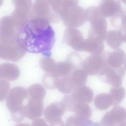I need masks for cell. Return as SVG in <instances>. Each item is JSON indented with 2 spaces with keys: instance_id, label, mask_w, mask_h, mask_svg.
<instances>
[{
  "instance_id": "obj_32",
  "label": "cell",
  "mask_w": 126,
  "mask_h": 126,
  "mask_svg": "<svg viewBox=\"0 0 126 126\" xmlns=\"http://www.w3.org/2000/svg\"><path fill=\"white\" fill-rule=\"evenodd\" d=\"M85 18L87 21L90 22L101 16L98 7L90 6L84 10Z\"/></svg>"
},
{
  "instance_id": "obj_2",
  "label": "cell",
  "mask_w": 126,
  "mask_h": 126,
  "mask_svg": "<svg viewBox=\"0 0 126 126\" xmlns=\"http://www.w3.org/2000/svg\"><path fill=\"white\" fill-rule=\"evenodd\" d=\"M27 98V89L21 86L13 87L9 92L7 97L6 105L15 122H21L26 117L24 103Z\"/></svg>"
},
{
  "instance_id": "obj_31",
  "label": "cell",
  "mask_w": 126,
  "mask_h": 126,
  "mask_svg": "<svg viewBox=\"0 0 126 126\" xmlns=\"http://www.w3.org/2000/svg\"><path fill=\"white\" fill-rule=\"evenodd\" d=\"M92 122L89 120H84L75 114L69 117L66 119L65 123L66 126H81L87 125V124H91Z\"/></svg>"
},
{
  "instance_id": "obj_15",
  "label": "cell",
  "mask_w": 126,
  "mask_h": 126,
  "mask_svg": "<svg viewBox=\"0 0 126 126\" xmlns=\"http://www.w3.org/2000/svg\"><path fill=\"white\" fill-rule=\"evenodd\" d=\"M88 36L105 40L107 33V24L105 18L101 16L90 22Z\"/></svg>"
},
{
  "instance_id": "obj_3",
  "label": "cell",
  "mask_w": 126,
  "mask_h": 126,
  "mask_svg": "<svg viewBox=\"0 0 126 126\" xmlns=\"http://www.w3.org/2000/svg\"><path fill=\"white\" fill-rule=\"evenodd\" d=\"M19 32L12 17H5L0 20V42L14 44L20 42Z\"/></svg>"
},
{
  "instance_id": "obj_11",
  "label": "cell",
  "mask_w": 126,
  "mask_h": 126,
  "mask_svg": "<svg viewBox=\"0 0 126 126\" xmlns=\"http://www.w3.org/2000/svg\"><path fill=\"white\" fill-rule=\"evenodd\" d=\"M102 55L104 65L114 68L126 67V54L122 49L119 48L113 49L112 52H104Z\"/></svg>"
},
{
  "instance_id": "obj_26",
  "label": "cell",
  "mask_w": 126,
  "mask_h": 126,
  "mask_svg": "<svg viewBox=\"0 0 126 126\" xmlns=\"http://www.w3.org/2000/svg\"><path fill=\"white\" fill-rule=\"evenodd\" d=\"M60 78L53 72H46L42 77V81L45 87L53 90L57 88Z\"/></svg>"
},
{
  "instance_id": "obj_34",
  "label": "cell",
  "mask_w": 126,
  "mask_h": 126,
  "mask_svg": "<svg viewBox=\"0 0 126 126\" xmlns=\"http://www.w3.org/2000/svg\"><path fill=\"white\" fill-rule=\"evenodd\" d=\"M32 125L33 126H48L46 121L43 118H39L33 120Z\"/></svg>"
},
{
  "instance_id": "obj_13",
  "label": "cell",
  "mask_w": 126,
  "mask_h": 126,
  "mask_svg": "<svg viewBox=\"0 0 126 126\" xmlns=\"http://www.w3.org/2000/svg\"><path fill=\"white\" fill-rule=\"evenodd\" d=\"M120 0H104L98 7L102 16L106 18L110 17L119 12L126 13Z\"/></svg>"
},
{
  "instance_id": "obj_19",
  "label": "cell",
  "mask_w": 126,
  "mask_h": 126,
  "mask_svg": "<svg viewBox=\"0 0 126 126\" xmlns=\"http://www.w3.org/2000/svg\"><path fill=\"white\" fill-rule=\"evenodd\" d=\"M104 48L103 41L101 40L90 37L85 40L84 52L90 54L100 55L104 52Z\"/></svg>"
},
{
  "instance_id": "obj_22",
  "label": "cell",
  "mask_w": 126,
  "mask_h": 126,
  "mask_svg": "<svg viewBox=\"0 0 126 126\" xmlns=\"http://www.w3.org/2000/svg\"><path fill=\"white\" fill-rule=\"evenodd\" d=\"M75 69L67 62H61L56 63L53 72L59 78L69 76Z\"/></svg>"
},
{
  "instance_id": "obj_8",
  "label": "cell",
  "mask_w": 126,
  "mask_h": 126,
  "mask_svg": "<svg viewBox=\"0 0 126 126\" xmlns=\"http://www.w3.org/2000/svg\"><path fill=\"white\" fill-rule=\"evenodd\" d=\"M84 10L78 5L71 8L61 17L64 26L68 28H75L83 26L86 21Z\"/></svg>"
},
{
  "instance_id": "obj_35",
  "label": "cell",
  "mask_w": 126,
  "mask_h": 126,
  "mask_svg": "<svg viewBox=\"0 0 126 126\" xmlns=\"http://www.w3.org/2000/svg\"><path fill=\"white\" fill-rule=\"evenodd\" d=\"M121 1L124 3H126V0H120Z\"/></svg>"
},
{
  "instance_id": "obj_30",
  "label": "cell",
  "mask_w": 126,
  "mask_h": 126,
  "mask_svg": "<svg viewBox=\"0 0 126 126\" xmlns=\"http://www.w3.org/2000/svg\"><path fill=\"white\" fill-rule=\"evenodd\" d=\"M66 61L75 69L80 68L81 66L82 60V57L79 53L72 52L68 55Z\"/></svg>"
},
{
  "instance_id": "obj_7",
  "label": "cell",
  "mask_w": 126,
  "mask_h": 126,
  "mask_svg": "<svg viewBox=\"0 0 126 126\" xmlns=\"http://www.w3.org/2000/svg\"><path fill=\"white\" fill-rule=\"evenodd\" d=\"M100 124L103 126H126V109L116 105L103 116Z\"/></svg>"
},
{
  "instance_id": "obj_14",
  "label": "cell",
  "mask_w": 126,
  "mask_h": 126,
  "mask_svg": "<svg viewBox=\"0 0 126 126\" xmlns=\"http://www.w3.org/2000/svg\"><path fill=\"white\" fill-rule=\"evenodd\" d=\"M27 101L24 107L26 117L33 120L41 117L44 112L43 100L28 97Z\"/></svg>"
},
{
  "instance_id": "obj_6",
  "label": "cell",
  "mask_w": 126,
  "mask_h": 126,
  "mask_svg": "<svg viewBox=\"0 0 126 126\" xmlns=\"http://www.w3.org/2000/svg\"><path fill=\"white\" fill-rule=\"evenodd\" d=\"M27 51L21 43L14 44H6L0 42V59L13 62L21 59Z\"/></svg>"
},
{
  "instance_id": "obj_28",
  "label": "cell",
  "mask_w": 126,
  "mask_h": 126,
  "mask_svg": "<svg viewBox=\"0 0 126 126\" xmlns=\"http://www.w3.org/2000/svg\"><path fill=\"white\" fill-rule=\"evenodd\" d=\"M110 22L114 28L118 29H126V13L119 12L110 17Z\"/></svg>"
},
{
  "instance_id": "obj_21",
  "label": "cell",
  "mask_w": 126,
  "mask_h": 126,
  "mask_svg": "<svg viewBox=\"0 0 126 126\" xmlns=\"http://www.w3.org/2000/svg\"><path fill=\"white\" fill-rule=\"evenodd\" d=\"M72 112L77 116L86 120H89L92 113V110L88 104L78 102L74 106Z\"/></svg>"
},
{
  "instance_id": "obj_33",
  "label": "cell",
  "mask_w": 126,
  "mask_h": 126,
  "mask_svg": "<svg viewBox=\"0 0 126 126\" xmlns=\"http://www.w3.org/2000/svg\"><path fill=\"white\" fill-rule=\"evenodd\" d=\"M9 81L4 79H0V102L4 101L7 97L10 88Z\"/></svg>"
},
{
  "instance_id": "obj_36",
  "label": "cell",
  "mask_w": 126,
  "mask_h": 126,
  "mask_svg": "<svg viewBox=\"0 0 126 126\" xmlns=\"http://www.w3.org/2000/svg\"></svg>"
},
{
  "instance_id": "obj_23",
  "label": "cell",
  "mask_w": 126,
  "mask_h": 126,
  "mask_svg": "<svg viewBox=\"0 0 126 126\" xmlns=\"http://www.w3.org/2000/svg\"><path fill=\"white\" fill-rule=\"evenodd\" d=\"M75 87L85 85L87 80V75L80 68L74 70L69 75Z\"/></svg>"
},
{
  "instance_id": "obj_5",
  "label": "cell",
  "mask_w": 126,
  "mask_h": 126,
  "mask_svg": "<svg viewBox=\"0 0 126 126\" xmlns=\"http://www.w3.org/2000/svg\"><path fill=\"white\" fill-rule=\"evenodd\" d=\"M66 110L65 105L63 101L54 102L46 108L44 117L51 126H64V123L62 118Z\"/></svg>"
},
{
  "instance_id": "obj_17",
  "label": "cell",
  "mask_w": 126,
  "mask_h": 126,
  "mask_svg": "<svg viewBox=\"0 0 126 126\" xmlns=\"http://www.w3.org/2000/svg\"><path fill=\"white\" fill-rule=\"evenodd\" d=\"M71 93L72 97L77 102L88 104L93 100L94 92L91 88L85 85L75 87Z\"/></svg>"
},
{
  "instance_id": "obj_10",
  "label": "cell",
  "mask_w": 126,
  "mask_h": 126,
  "mask_svg": "<svg viewBox=\"0 0 126 126\" xmlns=\"http://www.w3.org/2000/svg\"><path fill=\"white\" fill-rule=\"evenodd\" d=\"M63 38L66 44L76 51L83 52L85 39L80 30L75 28H67L64 32Z\"/></svg>"
},
{
  "instance_id": "obj_27",
  "label": "cell",
  "mask_w": 126,
  "mask_h": 126,
  "mask_svg": "<svg viewBox=\"0 0 126 126\" xmlns=\"http://www.w3.org/2000/svg\"><path fill=\"white\" fill-rule=\"evenodd\" d=\"M112 100V105H117L120 103L124 98L126 91L122 86H112L111 88L109 93Z\"/></svg>"
},
{
  "instance_id": "obj_18",
  "label": "cell",
  "mask_w": 126,
  "mask_h": 126,
  "mask_svg": "<svg viewBox=\"0 0 126 126\" xmlns=\"http://www.w3.org/2000/svg\"><path fill=\"white\" fill-rule=\"evenodd\" d=\"M20 75L19 69L16 64L9 63L0 64V79L13 81L17 79Z\"/></svg>"
},
{
  "instance_id": "obj_29",
  "label": "cell",
  "mask_w": 126,
  "mask_h": 126,
  "mask_svg": "<svg viewBox=\"0 0 126 126\" xmlns=\"http://www.w3.org/2000/svg\"><path fill=\"white\" fill-rule=\"evenodd\" d=\"M56 63L50 56H44L39 62V65L41 69L46 72H53Z\"/></svg>"
},
{
  "instance_id": "obj_16",
  "label": "cell",
  "mask_w": 126,
  "mask_h": 126,
  "mask_svg": "<svg viewBox=\"0 0 126 126\" xmlns=\"http://www.w3.org/2000/svg\"><path fill=\"white\" fill-rule=\"evenodd\" d=\"M125 29L113 30L107 32L105 40L107 45L115 49L120 48L126 41Z\"/></svg>"
},
{
  "instance_id": "obj_4",
  "label": "cell",
  "mask_w": 126,
  "mask_h": 126,
  "mask_svg": "<svg viewBox=\"0 0 126 126\" xmlns=\"http://www.w3.org/2000/svg\"><path fill=\"white\" fill-rule=\"evenodd\" d=\"M126 71V67L114 68L104 65L96 75L102 82L112 86H117L121 85Z\"/></svg>"
},
{
  "instance_id": "obj_12",
  "label": "cell",
  "mask_w": 126,
  "mask_h": 126,
  "mask_svg": "<svg viewBox=\"0 0 126 126\" xmlns=\"http://www.w3.org/2000/svg\"><path fill=\"white\" fill-rule=\"evenodd\" d=\"M104 66L102 54L90 55L82 61L81 67L87 75H96Z\"/></svg>"
},
{
  "instance_id": "obj_1",
  "label": "cell",
  "mask_w": 126,
  "mask_h": 126,
  "mask_svg": "<svg viewBox=\"0 0 126 126\" xmlns=\"http://www.w3.org/2000/svg\"><path fill=\"white\" fill-rule=\"evenodd\" d=\"M19 40L27 51L50 56L55 41V33L47 20L35 17L31 20L21 31Z\"/></svg>"
},
{
  "instance_id": "obj_9",
  "label": "cell",
  "mask_w": 126,
  "mask_h": 126,
  "mask_svg": "<svg viewBox=\"0 0 126 126\" xmlns=\"http://www.w3.org/2000/svg\"><path fill=\"white\" fill-rule=\"evenodd\" d=\"M49 4L46 0H37L32 7L33 18L45 19L49 23H55L59 22V16L51 11Z\"/></svg>"
},
{
  "instance_id": "obj_25",
  "label": "cell",
  "mask_w": 126,
  "mask_h": 126,
  "mask_svg": "<svg viewBox=\"0 0 126 126\" xmlns=\"http://www.w3.org/2000/svg\"><path fill=\"white\" fill-rule=\"evenodd\" d=\"M28 97L37 99H44L46 92L45 88L41 84L35 83L27 89Z\"/></svg>"
},
{
  "instance_id": "obj_20",
  "label": "cell",
  "mask_w": 126,
  "mask_h": 126,
  "mask_svg": "<svg viewBox=\"0 0 126 126\" xmlns=\"http://www.w3.org/2000/svg\"><path fill=\"white\" fill-rule=\"evenodd\" d=\"M94 105L98 109L104 110L112 105V98L109 93H103L96 95L94 100Z\"/></svg>"
},
{
  "instance_id": "obj_24",
  "label": "cell",
  "mask_w": 126,
  "mask_h": 126,
  "mask_svg": "<svg viewBox=\"0 0 126 126\" xmlns=\"http://www.w3.org/2000/svg\"><path fill=\"white\" fill-rule=\"evenodd\" d=\"M75 87L69 76L59 79L57 88L61 93L66 94L71 93Z\"/></svg>"
}]
</instances>
